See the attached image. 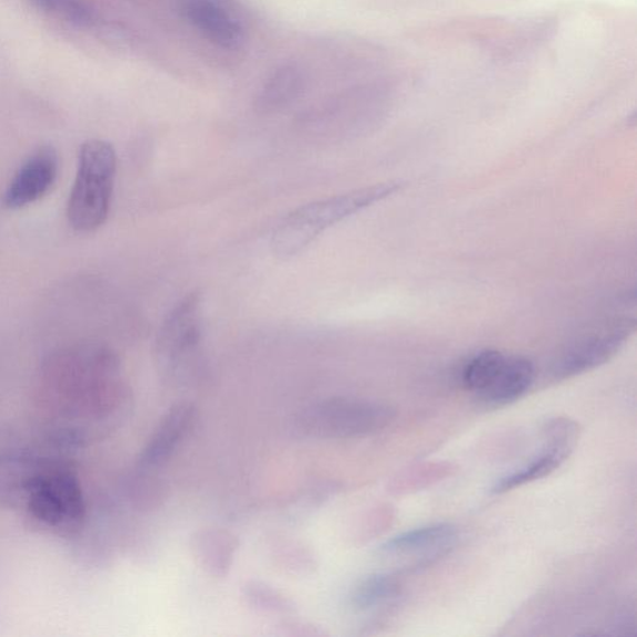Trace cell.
I'll return each instance as SVG.
<instances>
[{
    "instance_id": "cell-5",
    "label": "cell",
    "mask_w": 637,
    "mask_h": 637,
    "mask_svg": "<svg viewBox=\"0 0 637 637\" xmlns=\"http://www.w3.org/2000/svg\"><path fill=\"white\" fill-rule=\"evenodd\" d=\"M28 507L38 520L50 527L78 524L86 502L78 477L67 468H53L27 482Z\"/></svg>"
},
{
    "instance_id": "cell-10",
    "label": "cell",
    "mask_w": 637,
    "mask_h": 637,
    "mask_svg": "<svg viewBox=\"0 0 637 637\" xmlns=\"http://www.w3.org/2000/svg\"><path fill=\"white\" fill-rule=\"evenodd\" d=\"M198 421L197 407L191 402H180L167 411L150 440L143 447L139 465L143 468L159 467L173 456Z\"/></svg>"
},
{
    "instance_id": "cell-11",
    "label": "cell",
    "mask_w": 637,
    "mask_h": 637,
    "mask_svg": "<svg viewBox=\"0 0 637 637\" xmlns=\"http://www.w3.org/2000/svg\"><path fill=\"white\" fill-rule=\"evenodd\" d=\"M535 365L529 359L518 357V355H506L492 382L476 398L490 409L505 407L524 398L535 382Z\"/></svg>"
},
{
    "instance_id": "cell-2",
    "label": "cell",
    "mask_w": 637,
    "mask_h": 637,
    "mask_svg": "<svg viewBox=\"0 0 637 637\" xmlns=\"http://www.w3.org/2000/svg\"><path fill=\"white\" fill-rule=\"evenodd\" d=\"M118 158L103 140L83 142L77 179L69 198V223L78 232H96L109 217Z\"/></svg>"
},
{
    "instance_id": "cell-18",
    "label": "cell",
    "mask_w": 637,
    "mask_h": 637,
    "mask_svg": "<svg viewBox=\"0 0 637 637\" xmlns=\"http://www.w3.org/2000/svg\"><path fill=\"white\" fill-rule=\"evenodd\" d=\"M299 78L292 69H283L271 79L263 91L262 102L266 108H276L295 97Z\"/></svg>"
},
{
    "instance_id": "cell-13",
    "label": "cell",
    "mask_w": 637,
    "mask_h": 637,
    "mask_svg": "<svg viewBox=\"0 0 637 637\" xmlns=\"http://www.w3.org/2000/svg\"><path fill=\"white\" fill-rule=\"evenodd\" d=\"M183 14L188 22L219 47L236 49L242 44V28L212 0H187Z\"/></svg>"
},
{
    "instance_id": "cell-19",
    "label": "cell",
    "mask_w": 637,
    "mask_h": 637,
    "mask_svg": "<svg viewBox=\"0 0 637 637\" xmlns=\"http://www.w3.org/2000/svg\"><path fill=\"white\" fill-rule=\"evenodd\" d=\"M280 566L291 571H307L317 567L316 559L311 553L302 547L290 545L279 553Z\"/></svg>"
},
{
    "instance_id": "cell-6",
    "label": "cell",
    "mask_w": 637,
    "mask_h": 637,
    "mask_svg": "<svg viewBox=\"0 0 637 637\" xmlns=\"http://www.w3.org/2000/svg\"><path fill=\"white\" fill-rule=\"evenodd\" d=\"M543 435L546 441L543 451L517 471L497 480L492 487L495 495L509 492L511 489L535 482L555 472L576 447L579 428L576 422L558 417L546 424Z\"/></svg>"
},
{
    "instance_id": "cell-1",
    "label": "cell",
    "mask_w": 637,
    "mask_h": 637,
    "mask_svg": "<svg viewBox=\"0 0 637 637\" xmlns=\"http://www.w3.org/2000/svg\"><path fill=\"white\" fill-rule=\"evenodd\" d=\"M398 190L399 183H380L301 206L278 225L271 235V250L279 259L296 257L330 227L385 200Z\"/></svg>"
},
{
    "instance_id": "cell-16",
    "label": "cell",
    "mask_w": 637,
    "mask_h": 637,
    "mask_svg": "<svg viewBox=\"0 0 637 637\" xmlns=\"http://www.w3.org/2000/svg\"><path fill=\"white\" fill-rule=\"evenodd\" d=\"M242 595L249 608L270 615H292L297 605L286 594L262 581H248L243 585Z\"/></svg>"
},
{
    "instance_id": "cell-17",
    "label": "cell",
    "mask_w": 637,
    "mask_h": 637,
    "mask_svg": "<svg viewBox=\"0 0 637 637\" xmlns=\"http://www.w3.org/2000/svg\"><path fill=\"white\" fill-rule=\"evenodd\" d=\"M39 9L56 14L78 27H89L96 20L93 10L82 0H33Z\"/></svg>"
},
{
    "instance_id": "cell-4",
    "label": "cell",
    "mask_w": 637,
    "mask_h": 637,
    "mask_svg": "<svg viewBox=\"0 0 637 637\" xmlns=\"http://www.w3.org/2000/svg\"><path fill=\"white\" fill-rule=\"evenodd\" d=\"M202 338V295L192 291L166 316L156 339V362L166 379H179L191 368Z\"/></svg>"
},
{
    "instance_id": "cell-9",
    "label": "cell",
    "mask_w": 637,
    "mask_h": 637,
    "mask_svg": "<svg viewBox=\"0 0 637 637\" xmlns=\"http://www.w3.org/2000/svg\"><path fill=\"white\" fill-rule=\"evenodd\" d=\"M59 171L58 152L41 146L29 156L9 182L3 202L8 210H20L41 200L54 186Z\"/></svg>"
},
{
    "instance_id": "cell-15",
    "label": "cell",
    "mask_w": 637,
    "mask_h": 637,
    "mask_svg": "<svg viewBox=\"0 0 637 637\" xmlns=\"http://www.w3.org/2000/svg\"><path fill=\"white\" fill-rule=\"evenodd\" d=\"M505 358L506 354L497 350H484L474 355L466 361L459 375L464 388L475 396L482 392L495 379Z\"/></svg>"
},
{
    "instance_id": "cell-20",
    "label": "cell",
    "mask_w": 637,
    "mask_h": 637,
    "mask_svg": "<svg viewBox=\"0 0 637 637\" xmlns=\"http://www.w3.org/2000/svg\"><path fill=\"white\" fill-rule=\"evenodd\" d=\"M279 635L281 636H299V637H312V636H326L329 635L326 630L321 629L320 626L312 624H301V623H283L278 626Z\"/></svg>"
},
{
    "instance_id": "cell-7",
    "label": "cell",
    "mask_w": 637,
    "mask_h": 637,
    "mask_svg": "<svg viewBox=\"0 0 637 637\" xmlns=\"http://www.w3.org/2000/svg\"><path fill=\"white\" fill-rule=\"evenodd\" d=\"M631 332L628 321L610 324L607 328L588 334L564 351L553 367L557 379H570L601 367L618 352Z\"/></svg>"
},
{
    "instance_id": "cell-3",
    "label": "cell",
    "mask_w": 637,
    "mask_h": 637,
    "mask_svg": "<svg viewBox=\"0 0 637 637\" xmlns=\"http://www.w3.org/2000/svg\"><path fill=\"white\" fill-rule=\"evenodd\" d=\"M394 407L370 400L332 398L311 404L295 420L296 430L320 440H344L379 434L395 420Z\"/></svg>"
},
{
    "instance_id": "cell-8",
    "label": "cell",
    "mask_w": 637,
    "mask_h": 637,
    "mask_svg": "<svg viewBox=\"0 0 637 637\" xmlns=\"http://www.w3.org/2000/svg\"><path fill=\"white\" fill-rule=\"evenodd\" d=\"M458 539L457 528L450 524H435L401 533L380 547L384 556L409 560V567L430 566L450 553Z\"/></svg>"
},
{
    "instance_id": "cell-12",
    "label": "cell",
    "mask_w": 637,
    "mask_h": 637,
    "mask_svg": "<svg viewBox=\"0 0 637 637\" xmlns=\"http://www.w3.org/2000/svg\"><path fill=\"white\" fill-rule=\"evenodd\" d=\"M190 547L196 563L208 576L223 579L232 569L239 540L227 529L203 528L193 533Z\"/></svg>"
},
{
    "instance_id": "cell-14",
    "label": "cell",
    "mask_w": 637,
    "mask_h": 637,
    "mask_svg": "<svg viewBox=\"0 0 637 637\" xmlns=\"http://www.w3.org/2000/svg\"><path fill=\"white\" fill-rule=\"evenodd\" d=\"M400 593L401 584L395 574L375 573L355 585L349 603L354 611H371L391 604Z\"/></svg>"
}]
</instances>
